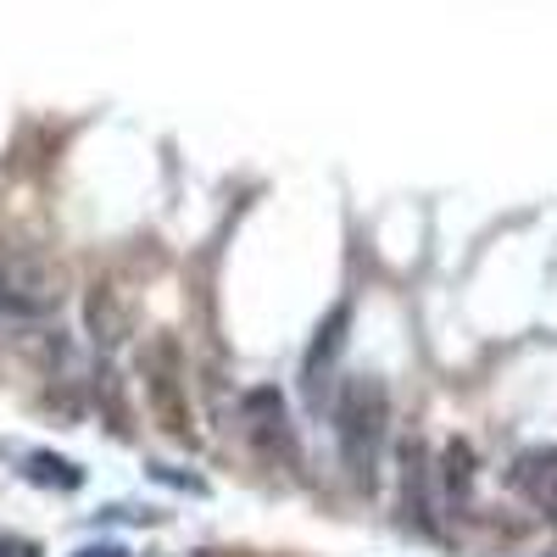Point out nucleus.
<instances>
[{
    "label": "nucleus",
    "mask_w": 557,
    "mask_h": 557,
    "mask_svg": "<svg viewBox=\"0 0 557 557\" xmlns=\"http://www.w3.org/2000/svg\"><path fill=\"white\" fill-rule=\"evenodd\" d=\"M335 435H341V457H346L351 480L374 491L380 451H385V435H391V391H385V380L357 374V380L341 385V396H335Z\"/></svg>",
    "instance_id": "nucleus-1"
},
{
    "label": "nucleus",
    "mask_w": 557,
    "mask_h": 557,
    "mask_svg": "<svg viewBox=\"0 0 557 557\" xmlns=\"http://www.w3.org/2000/svg\"><path fill=\"white\" fill-rule=\"evenodd\" d=\"M67 301V273L45 251H0V312L7 318H51Z\"/></svg>",
    "instance_id": "nucleus-2"
},
{
    "label": "nucleus",
    "mask_w": 557,
    "mask_h": 557,
    "mask_svg": "<svg viewBox=\"0 0 557 557\" xmlns=\"http://www.w3.org/2000/svg\"><path fill=\"white\" fill-rule=\"evenodd\" d=\"M139 374H146V396H151V412L157 424L173 435V441H196L190 430V401H184V357L168 335H157L146 351H139Z\"/></svg>",
    "instance_id": "nucleus-3"
},
{
    "label": "nucleus",
    "mask_w": 557,
    "mask_h": 557,
    "mask_svg": "<svg viewBox=\"0 0 557 557\" xmlns=\"http://www.w3.org/2000/svg\"><path fill=\"white\" fill-rule=\"evenodd\" d=\"M240 418H246V435L262 446V457H268V462H278V457L296 462V435H290V418H285V396H278L273 385L246 391Z\"/></svg>",
    "instance_id": "nucleus-4"
},
{
    "label": "nucleus",
    "mask_w": 557,
    "mask_h": 557,
    "mask_svg": "<svg viewBox=\"0 0 557 557\" xmlns=\"http://www.w3.org/2000/svg\"><path fill=\"white\" fill-rule=\"evenodd\" d=\"M84 323H89V335H96V346H123L134 335V307L117 285H96L84 301Z\"/></svg>",
    "instance_id": "nucleus-5"
},
{
    "label": "nucleus",
    "mask_w": 557,
    "mask_h": 557,
    "mask_svg": "<svg viewBox=\"0 0 557 557\" xmlns=\"http://www.w3.org/2000/svg\"><path fill=\"white\" fill-rule=\"evenodd\" d=\"M513 491L535 507H557V446H530L513 457Z\"/></svg>",
    "instance_id": "nucleus-6"
},
{
    "label": "nucleus",
    "mask_w": 557,
    "mask_h": 557,
    "mask_svg": "<svg viewBox=\"0 0 557 557\" xmlns=\"http://www.w3.org/2000/svg\"><path fill=\"white\" fill-rule=\"evenodd\" d=\"M401 513H407V524L430 530V457H424V441L401 446Z\"/></svg>",
    "instance_id": "nucleus-7"
},
{
    "label": "nucleus",
    "mask_w": 557,
    "mask_h": 557,
    "mask_svg": "<svg viewBox=\"0 0 557 557\" xmlns=\"http://www.w3.org/2000/svg\"><path fill=\"white\" fill-rule=\"evenodd\" d=\"M346 323H351V307H346V301L318 323V341H312V351H307V380H318V368L341 357V346H346Z\"/></svg>",
    "instance_id": "nucleus-8"
},
{
    "label": "nucleus",
    "mask_w": 557,
    "mask_h": 557,
    "mask_svg": "<svg viewBox=\"0 0 557 557\" xmlns=\"http://www.w3.org/2000/svg\"><path fill=\"white\" fill-rule=\"evenodd\" d=\"M441 480H446V491H451V496H462V491L474 485V451L462 446V441H451V446H446V457H441Z\"/></svg>",
    "instance_id": "nucleus-9"
},
{
    "label": "nucleus",
    "mask_w": 557,
    "mask_h": 557,
    "mask_svg": "<svg viewBox=\"0 0 557 557\" xmlns=\"http://www.w3.org/2000/svg\"><path fill=\"white\" fill-rule=\"evenodd\" d=\"M28 480H39V485H62V491H73L78 485V469L73 462H62V457H28Z\"/></svg>",
    "instance_id": "nucleus-10"
},
{
    "label": "nucleus",
    "mask_w": 557,
    "mask_h": 557,
    "mask_svg": "<svg viewBox=\"0 0 557 557\" xmlns=\"http://www.w3.org/2000/svg\"><path fill=\"white\" fill-rule=\"evenodd\" d=\"M0 557H39L28 541H0Z\"/></svg>",
    "instance_id": "nucleus-11"
},
{
    "label": "nucleus",
    "mask_w": 557,
    "mask_h": 557,
    "mask_svg": "<svg viewBox=\"0 0 557 557\" xmlns=\"http://www.w3.org/2000/svg\"><path fill=\"white\" fill-rule=\"evenodd\" d=\"M73 557H123L117 546H84V552H73Z\"/></svg>",
    "instance_id": "nucleus-12"
}]
</instances>
